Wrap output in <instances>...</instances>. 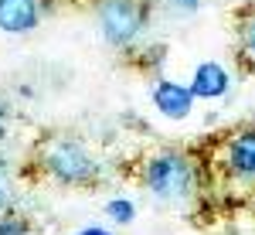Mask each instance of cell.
Here are the masks:
<instances>
[{
  "mask_svg": "<svg viewBox=\"0 0 255 235\" xmlns=\"http://www.w3.org/2000/svg\"><path fill=\"white\" fill-rule=\"evenodd\" d=\"M79 235H113V232H106V229H82Z\"/></svg>",
  "mask_w": 255,
  "mask_h": 235,
  "instance_id": "7c38bea8",
  "label": "cell"
},
{
  "mask_svg": "<svg viewBox=\"0 0 255 235\" xmlns=\"http://www.w3.org/2000/svg\"><path fill=\"white\" fill-rule=\"evenodd\" d=\"M139 7L136 0H106L102 3V34L113 44H129L139 31Z\"/></svg>",
  "mask_w": 255,
  "mask_h": 235,
  "instance_id": "3957f363",
  "label": "cell"
},
{
  "mask_svg": "<svg viewBox=\"0 0 255 235\" xmlns=\"http://www.w3.org/2000/svg\"><path fill=\"white\" fill-rule=\"evenodd\" d=\"M34 20H38L34 0H0V31L20 34V31H31Z\"/></svg>",
  "mask_w": 255,
  "mask_h": 235,
  "instance_id": "52a82bcc",
  "label": "cell"
},
{
  "mask_svg": "<svg viewBox=\"0 0 255 235\" xmlns=\"http://www.w3.org/2000/svg\"><path fill=\"white\" fill-rule=\"evenodd\" d=\"M106 215L119 222V225H129L133 218H136V205L129 201V198H113L109 205H106Z\"/></svg>",
  "mask_w": 255,
  "mask_h": 235,
  "instance_id": "ba28073f",
  "label": "cell"
},
{
  "mask_svg": "<svg viewBox=\"0 0 255 235\" xmlns=\"http://www.w3.org/2000/svg\"><path fill=\"white\" fill-rule=\"evenodd\" d=\"M167 7H170L174 14H194L197 0H167Z\"/></svg>",
  "mask_w": 255,
  "mask_h": 235,
  "instance_id": "30bf717a",
  "label": "cell"
},
{
  "mask_svg": "<svg viewBox=\"0 0 255 235\" xmlns=\"http://www.w3.org/2000/svg\"><path fill=\"white\" fill-rule=\"evenodd\" d=\"M143 184L157 201L184 205L197 191V167L187 154L163 150V154H153L143 164Z\"/></svg>",
  "mask_w": 255,
  "mask_h": 235,
  "instance_id": "6da1fadb",
  "label": "cell"
},
{
  "mask_svg": "<svg viewBox=\"0 0 255 235\" xmlns=\"http://www.w3.org/2000/svg\"><path fill=\"white\" fill-rule=\"evenodd\" d=\"M0 130H3V109H0Z\"/></svg>",
  "mask_w": 255,
  "mask_h": 235,
  "instance_id": "4fadbf2b",
  "label": "cell"
},
{
  "mask_svg": "<svg viewBox=\"0 0 255 235\" xmlns=\"http://www.w3.org/2000/svg\"><path fill=\"white\" fill-rule=\"evenodd\" d=\"M225 167L238 181H255V126L238 130L225 147Z\"/></svg>",
  "mask_w": 255,
  "mask_h": 235,
  "instance_id": "277c9868",
  "label": "cell"
},
{
  "mask_svg": "<svg viewBox=\"0 0 255 235\" xmlns=\"http://www.w3.org/2000/svg\"><path fill=\"white\" fill-rule=\"evenodd\" d=\"M48 171L65 184H82L96 177V160L82 150L79 143H58L48 154Z\"/></svg>",
  "mask_w": 255,
  "mask_h": 235,
  "instance_id": "7a4b0ae2",
  "label": "cell"
},
{
  "mask_svg": "<svg viewBox=\"0 0 255 235\" xmlns=\"http://www.w3.org/2000/svg\"><path fill=\"white\" fill-rule=\"evenodd\" d=\"M0 205H3V191H0Z\"/></svg>",
  "mask_w": 255,
  "mask_h": 235,
  "instance_id": "5bb4252c",
  "label": "cell"
},
{
  "mask_svg": "<svg viewBox=\"0 0 255 235\" xmlns=\"http://www.w3.org/2000/svg\"><path fill=\"white\" fill-rule=\"evenodd\" d=\"M242 44H245V51L255 58V17L242 24Z\"/></svg>",
  "mask_w": 255,
  "mask_h": 235,
  "instance_id": "9c48e42d",
  "label": "cell"
},
{
  "mask_svg": "<svg viewBox=\"0 0 255 235\" xmlns=\"http://www.w3.org/2000/svg\"><path fill=\"white\" fill-rule=\"evenodd\" d=\"M0 235H27L20 222H0Z\"/></svg>",
  "mask_w": 255,
  "mask_h": 235,
  "instance_id": "8fae6325",
  "label": "cell"
},
{
  "mask_svg": "<svg viewBox=\"0 0 255 235\" xmlns=\"http://www.w3.org/2000/svg\"><path fill=\"white\" fill-rule=\"evenodd\" d=\"M153 106L167 119H187L191 109H194V92H191V85L160 78L157 85H153Z\"/></svg>",
  "mask_w": 255,
  "mask_h": 235,
  "instance_id": "5b68a950",
  "label": "cell"
},
{
  "mask_svg": "<svg viewBox=\"0 0 255 235\" xmlns=\"http://www.w3.org/2000/svg\"><path fill=\"white\" fill-rule=\"evenodd\" d=\"M232 85V75L218 65V61H201L191 75V92L194 99H221Z\"/></svg>",
  "mask_w": 255,
  "mask_h": 235,
  "instance_id": "8992f818",
  "label": "cell"
}]
</instances>
